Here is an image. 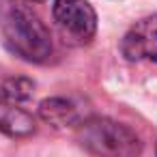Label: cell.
Returning <instances> with one entry per match:
<instances>
[{"instance_id": "cell-4", "label": "cell", "mask_w": 157, "mask_h": 157, "mask_svg": "<svg viewBox=\"0 0 157 157\" xmlns=\"http://www.w3.org/2000/svg\"><path fill=\"white\" fill-rule=\"evenodd\" d=\"M121 54L131 60L157 63V15H148L136 22L121 41Z\"/></svg>"}, {"instance_id": "cell-8", "label": "cell", "mask_w": 157, "mask_h": 157, "mask_svg": "<svg viewBox=\"0 0 157 157\" xmlns=\"http://www.w3.org/2000/svg\"><path fill=\"white\" fill-rule=\"evenodd\" d=\"M26 2H43V0H26Z\"/></svg>"}, {"instance_id": "cell-3", "label": "cell", "mask_w": 157, "mask_h": 157, "mask_svg": "<svg viewBox=\"0 0 157 157\" xmlns=\"http://www.w3.org/2000/svg\"><path fill=\"white\" fill-rule=\"evenodd\" d=\"M52 15L65 43L86 45L97 33V13L88 0H54Z\"/></svg>"}, {"instance_id": "cell-1", "label": "cell", "mask_w": 157, "mask_h": 157, "mask_svg": "<svg viewBox=\"0 0 157 157\" xmlns=\"http://www.w3.org/2000/svg\"><path fill=\"white\" fill-rule=\"evenodd\" d=\"M0 35L13 54L28 63H45L54 52L45 24L26 0H0Z\"/></svg>"}, {"instance_id": "cell-6", "label": "cell", "mask_w": 157, "mask_h": 157, "mask_svg": "<svg viewBox=\"0 0 157 157\" xmlns=\"http://www.w3.org/2000/svg\"><path fill=\"white\" fill-rule=\"evenodd\" d=\"M0 131L11 138H26L35 133V118L20 108V103L0 97Z\"/></svg>"}, {"instance_id": "cell-2", "label": "cell", "mask_w": 157, "mask_h": 157, "mask_svg": "<svg viewBox=\"0 0 157 157\" xmlns=\"http://www.w3.org/2000/svg\"><path fill=\"white\" fill-rule=\"evenodd\" d=\"M78 140L95 157H140L142 153L140 136L105 116L84 118L78 127Z\"/></svg>"}, {"instance_id": "cell-7", "label": "cell", "mask_w": 157, "mask_h": 157, "mask_svg": "<svg viewBox=\"0 0 157 157\" xmlns=\"http://www.w3.org/2000/svg\"><path fill=\"white\" fill-rule=\"evenodd\" d=\"M30 95H33V82L26 78H9L0 86V97L13 103H22L30 99Z\"/></svg>"}, {"instance_id": "cell-9", "label": "cell", "mask_w": 157, "mask_h": 157, "mask_svg": "<svg viewBox=\"0 0 157 157\" xmlns=\"http://www.w3.org/2000/svg\"><path fill=\"white\" fill-rule=\"evenodd\" d=\"M155 153H157V146H155Z\"/></svg>"}, {"instance_id": "cell-5", "label": "cell", "mask_w": 157, "mask_h": 157, "mask_svg": "<svg viewBox=\"0 0 157 157\" xmlns=\"http://www.w3.org/2000/svg\"><path fill=\"white\" fill-rule=\"evenodd\" d=\"M39 116L43 123L56 127V129H67V127H80L84 121V114L80 105L71 99L65 97H50L41 101L39 105Z\"/></svg>"}]
</instances>
